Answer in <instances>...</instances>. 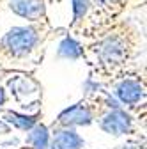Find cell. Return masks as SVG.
I'll use <instances>...</instances> for the list:
<instances>
[{"mask_svg": "<svg viewBox=\"0 0 147 149\" xmlns=\"http://www.w3.org/2000/svg\"><path fill=\"white\" fill-rule=\"evenodd\" d=\"M27 144L34 146L35 149H46L48 146V130L44 126H35L30 135L27 137Z\"/></svg>", "mask_w": 147, "mask_h": 149, "instance_id": "8", "label": "cell"}, {"mask_svg": "<svg viewBox=\"0 0 147 149\" xmlns=\"http://www.w3.org/2000/svg\"><path fill=\"white\" fill-rule=\"evenodd\" d=\"M90 123H92V112L83 103L64 110L59 116V124L62 126H87Z\"/></svg>", "mask_w": 147, "mask_h": 149, "instance_id": "4", "label": "cell"}, {"mask_svg": "<svg viewBox=\"0 0 147 149\" xmlns=\"http://www.w3.org/2000/svg\"><path fill=\"white\" fill-rule=\"evenodd\" d=\"M11 85V92L18 98L20 94H25V96H28V94H32V92L35 91V85L28 80V78H18L16 80V84H9Z\"/></svg>", "mask_w": 147, "mask_h": 149, "instance_id": "11", "label": "cell"}, {"mask_svg": "<svg viewBox=\"0 0 147 149\" xmlns=\"http://www.w3.org/2000/svg\"><path fill=\"white\" fill-rule=\"evenodd\" d=\"M94 52L105 66H114V68L124 64L131 57V48L128 43V36H124V32H115L106 36L96 46Z\"/></svg>", "mask_w": 147, "mask_h": 149, "instance_id": "2", "label": "cell"}, {"mask_svg": "<svg viewBox=\"0 0 147 149\" xmlns=\"http://www.w3.org/2000/svg\"><path fill=\"white\" fill-rule=\"evenodd\" d=\"M9 132H11L9 124H6L4 121H0V133H9Z\"/></svg>", "mask_w": 147, "mask_h": 149, "instance_id": "13", "label": "cell"}, {"mask_svg": "<svg viewBox=\"0 0 147 149\" xmlns=\"http://www.w3.org/2000/svg\"><path fill=\"white\" fill-rule=\"evenodd\" d=\"M89 4H90V0H73V13H75V23L80 22L83 14L87 13L89 9Z\"/></svg>", "mask_w": 147, "mask_h": 149, "instance_id": "12", "label": "cell"}, {"mask_svg": "<svg viewBox=\"0 0 147 149\" xmlns=\"http://www.w3.org/2000/svg\"><path fill=\"white\" fill-rule=\"evenodd\" d=\"M57 53H59V57H64V59H78L80 55H82V46L76 41L66 37V39L60 43Z\"/></svg>", "mask_w": 147, "mask_h": 149, "instance_id": "9", "label": "cell"}, {"mask_svg": "<svg viewBox=\"0 0 147 149\" xmlns=\"http://www.w3.org/2000/svg\"><path fill=\"white\" fill-rule=\"evenodd\" d=\"M51 149H83V140L73 130H62L53 133Z\"/></svg>", "mask_w": 147, "mask_h": 149, "instance_id": "7", "label": "cell"}, {"mask_svg": "<svg viewBox=\"0 0 147 149\" xmlns=\"http://www.w3.org/2000/svg\"><path fill=\"white\" fill-rule=\"evenodd\" d=\"M9 7H11L12 13H16L21 18H27L30 22L41 20V16L44 14L43 0H11Z\"/></svg>", "mask_w": 147, "mask_h": 149, "instance_id": "5", "label": "cell"}, {"mask_svg": "<svg viewBox=\"0 0 147 149\" xmlns=\"http://www.w3.org/2000/svg\"><path fill=\"white\" fill-rule=\"evenodd\" d=\"M4 101H6V98H4V91H2V89H0V105H2Z\"/></svg>", "mask_w": 147, "mask_h": 149, "instance_id": "14", "label": "cell"}, {"mask_svg": "<svg viewBox=\"0 0 147 149\" xmlns=\"http://www.w3.org/2000/svg\"><path fill=\"white\" fill-rule=\"evenodd\" d=\"M115 94L126 105H137L140 100H144L145 92H144V85H140V82L126 78L115 87Z\"/></svg>", "mask_w": 147, "mask_h": 149, "instance_id": "6", "label": "cell"}, {"mask_svg": "<svg viewBox=\"0 0 147 149\" xmlns=\"http://www.w3.org/2000/svg\"><path fill=\"white\" fill-rule=\"evenodd\" d=\"M6 121L16 128H20V130H30L35 123L34 117H28V116H20V114H16V112H7L6 114Z\"/></svg>", "mask_w": 147, "mask_h": 149, "instance_id": "10", "label": "cell"}, {"mask_svg": "<svg viewBox=\"0 0 147 149\" xmlns=\"http://www.w3.org/2000/svg\"><path fill=\"white\" fill-rule=\"evenodd\" d=\"M37 43H39V34L34 27H14L0 39V48L9 57L18 59L28 55Z\"/></svg>", "mask_w": 147, "mask_h": 149, "instance_id": "1", "label": "cell"}, {"mask_svg": "<svg viewBox=\"0 0 147 149\" xmlns=\"http://www.w3.org/2000/svg\"><path fill=\"white\" fill-rule=\"evenodd\" d=\"M99 126L103 132L110 133V135H126V133H131L133 130V121L131 117L122 112L119 107L117 108H112L108 110L106 114L101 116V121H99Z\"/></svg>", "mask_w": 147, "mask_h": 149, "instance_id": "3", "label": "cell"}]
</instances>
